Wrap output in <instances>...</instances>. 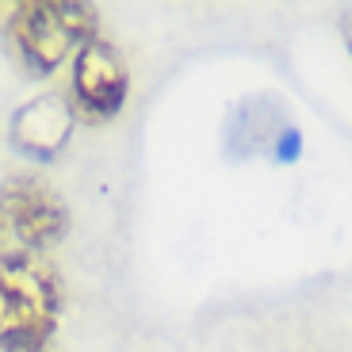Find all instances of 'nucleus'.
Here are the masks:
<instances>
[{
    "instance_id": "obj_6",
    "label": "nucleus",
    "mask_w": 352,
    "mask_h": 352,
    "mask_svg": "<svg viewBox=\"0 0 352 352\" xmlns=\"http://www.w3.org/2000/svg\"><path fill=\"white\" fill-rule=\"evenodd\" d=\"M337 27H341V38H344V46H349V58H352V12H341Z\"/></svg>"
},
{
    "instance_id": "obj_7",
    "label": "nucleus",
    "mask_w": 352,
    "mask_h": 352,
    "mask_svg": "<svg viewBox=\"0 0 352 352\" xmlns=\"http://www.w3.org/2000/svg\"><path fill=\"white\" fill-rule=\"evenodd\" d=\"M12 241V230H8V219H4V211H0V253H4V245Z\"/></svg>"
},
{
    "instance_id": "obj_4",
    "label": "nucleus",
    "mask_w": 352,
    "mask_h": 352,
    "mask_svg": "<svg viewBox=\"0 0 352 352\" xmlns=\"http://www.w3.org/2000/svg\"><path fill=\"white\" fill-rule=\"evenodd\" d=\"M131 96V73L111 43L104 38H88L73 54V80H69V104L73 115H85L88 123H107L123 111Z\"/></svg>"
},
{
    "instance_id": "obj_2",
    "label": "nucleus",
    "mask_w": 352,
    "mask_h": 352,
    "mask_svg": "<svg viewBox=\"0 0 352 352\" xmlns=\"http://www.w3.org/2000/svg\"><path fill=\"white\" fill-rule=\"evenodd\" d=\"M96 8L80 0H19L4 23V38L27 77H50L69 54L96 38Z\"/></svg>"
},
{
    "instance_id": "obj_5",
    "label": "nucleus",
    "mask_w": 352,
    "mask_h": 352,
    "mask_svg": "<svg viewBox=\"0 0 352 352\" xmlns=\"http://www.w3.org/2000/svg\"><path fill=\"white\" fill-rule=\"evenodd\" d=\"M73 104L69 96L62 92H43V96L27 100L12 111V123H8V138L16 146V153L31 161H54L62 157V150L69 146V134H73Z\"/></svg>"
},
{
    "instance_id": "obj_3",
    "label": "nucleus",
    "mask_w": 352,
    "mask_h": 352,
    "mask_svg": "<svg viewBox=\"0 0 352 352\" xmlns=\"http://www.w3.org/2000/svg\"><path fill=\"white\" fill-rule=\"evenodd\" d=\"M0 211L8 219L12 238L27 253H43L54 249L69 234V211H65L62 195L46 184L43 176L31 173H12L0 184Z\"/></svg>"
},
{
    "instance_id": "obj_1",
    "label": "nucleus",
    "mask_w": 352,
    "mask_h": 352,
    "mask_svg": "<svg viewBox=\"0 0 352 352\" xmlns=\"http://www.w3.org/2000/svg\"><path fill=\"white\" fill-rule=\"evenodd\" d=\"M62 318L54 264L27 249L0 253V352H46Z\"/></svg>"
}]
</instances>
